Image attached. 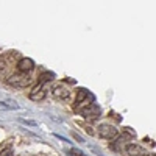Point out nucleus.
I'll return each mask as SVG.
<instances>
[{
  "instance_id": "obj_1",
  "label": "nucleus",
  "mask_w": 156,
  "mask_h": 156,
  "mask_svg": "<svg viewBox=\"0 0 156 156\" xmlns=\"http://www.w3.org/2000/svg\"><path fill=\"white\" fill-rule=\"evenodd\" d=\"M98 134H100V137H105V139H115L119 136V129L112 125L103 123L98 126Z\"/></svg>"
},
{
  "instance_id": "obj_2",
  "label": "nucleus",
  "mask_w": 156,
  "mask_h": 156,
  "mask_svg": "<svg viewBox=\"0 0 156 156\" xmlns=\"http://www.w3.org/2000/svg\"><path fill=\"white\" fill-rule=\"evenodd\" d=\"M8 84L11 86H17V87H25L30 84V78H28V73L23 75V73H17V75H12L6 80Z\"/></svg>"
},
{
  "instance_id": "obj_3",
  "label": "nucleus",
  "mask_w": 156,
  "mask_h": 156,
  "mask_svg": "<svg viewBox=\"0 0 156 156\" xmlns=\"http://www.w3.org/2000/svg\"><path fill=\"white\" fill-rule=\"evenodd\" d=\"M51 92H53V95L58 100H69L70 98V90L62 84H56L53 89H51Z\"/></svg>"
},
{
  "instance_id": "obj_4",
  "label": "nucleus",
  "mask_w": 156,
  "mask_h": 156,
  "mask_svg": "<svg viewBox=\"0 0 156 156\" xmlns=\"http://www.w3.org/2000/svg\"><path fill=\"white\" fill-rule=\"evenodd\" d=\"M30 98L33 100V101H41V100H44L45 98V89H44V86L39 83L37 86H34L31 90H30Z\"/></svg>"
},
{
  "instance_id": "obj_5",
  "label": "nucleus",
  "mask_w": 156,
  "mask_h": 156,
  "mask_svg": "<svg viewBox=\"0 0 156 156\" xmlns=\"http://www.w3.org/2000/svg\"><path fill=\"white\" fill-rule=\"evenodd\" d=\"M34 69V61L30 59V58H22L17 64V70L20 73H28Z\"/></svg>"
},
{
  "instance_id": "obj_6",
  "label": "nucleus",
  "mask_w": 156,
  "mask_h": 156,
  "mask_svg": "<svg viewBox=\"0 0 156 156\" xmlns=\"http://www.w3.org/2000/svg\"><path fill=\"white\" fill-rule=\"evenodd\" d=\"M81 114L86 117V119H97V117L100 115V108L95 105V103H90V105H87L86 109H81Z\"/></svg>"
},
{
  "instance_id": "obj_7",
  "label": "nucleus",
  "mask_w": 156,
  "mask_h": 156,
  "mask_svg": "<svg viewBox=\"0 0 156 156\" xmlns=\"http://www.w3.org/2000/svg\"><path fill=\"white\" fill-rule=\"evenodd\" d=\"M126 151H128L129 156H148V153L144 148H142L140 145H136V144H128Z\"/></svg>"
},
{
  "instance_id": "obj_8",
  "label": "nucleus",
  "mask_w": 156,
  "mask_h": 156,
  "mask_svg": "<svg viewBox=\"0 0 156 156\" xmlns=\"http://www.w3.org/2000/svg\"><path fill=\"white\" fill-rule=\"evenodd\" d=\"M89 97H90V94H89V90H87V89H84V87L78 89V94H76V105L83 103V101H84V100H87Z\"/></svg>"
},
{
  "instance_id": "obj_9",
  "label": "nucleus",
  "mask_w": 156,
  "mask_h": 156,
  "mask_svg": "<svg viewBox=\"0 0 156 156\" xmlns=\"http://www.w3.org/2000/svg\"><path fill=\"white\" fill-rule=\"evenodd\" d=\"M53 78H55V73H51V72H44V73L39 75V81H41V84H42V83H45V81L53 80Z\"/></svg>"
},
{
  "instance_id": "obj_10",
  "label": "nucleus",
  "mask_w": 156,
  "mask_h": 156,
  "mask_svg": "<svg viewBox=\"0 0 156 156\" xmlns=\"http://www.w3.org/2000/svg\"><path fill=\"white\" fill-rule=\"evenodd\" d=\"M11 101H0V108H5V109H17L19 105H16V103H12V105H9Z\"/></svg>"
},
{
  "instance_id": "obj_11",
  "label": "nucleus",
  "mask_w": 156,
  "mask_h": 156,
  "mask_svg": "<svg viewBox=\"0 0 156 156\" xmlns=\"http://www.w3.org/2000/svg\"><path fill=\"white\" fill-rule=\"evenodd\" d=\"M0 156H12V150H11V147L3 148L2 151H0Z\"/></svg>"
},
{
  "instance_id": "obj_12",
  "label": "nucleus",
  "mask_w": 156,
  "mask_h": 156,
  "mask_svg": "<svg viewBox=\"0 0 156 156\" xmlns=\"http://www.w3.org/2000/svg\"><path fill=\"white\" fill-rule=\"evenodd\" d=\"M22 123L30 125V126H36V122H33V120H27V119H22Z\"/></svg>"
},
{
  "instance_id": "obj_13",
  "label": "nucleus",
  "mask_w": 156,
  "mask_h": 156,
  "mask_svg": "<svg viewBox=\"0 0 156 156\" xmlns=\"http://www.w3.org/2000/svg\"><path fill=\"white\" fill-rule=\"evenodd\" d=\"M78 156H86V154H83L81 151H78Z\"/></svg>"
}]
</instances>
